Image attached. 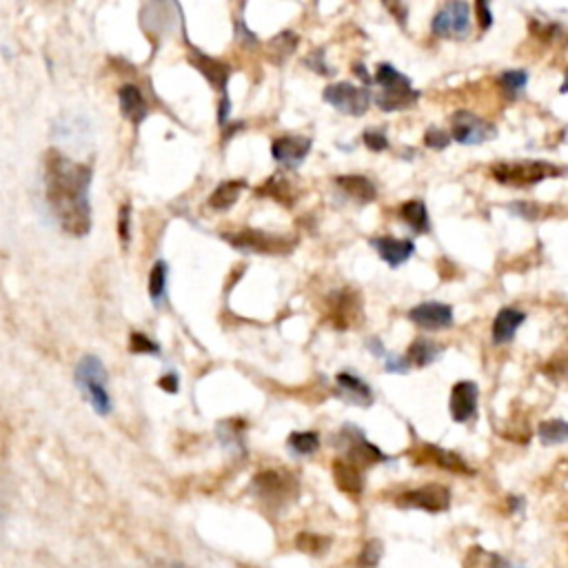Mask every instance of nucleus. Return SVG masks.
<instances>
[{
  "instance_id": "21",
  "label": "nucleus",
  "mask_w": 568,
  "mask_h": 568,
  "mask_svg": "<svg viewBox=\"0 0 568 568\" xmlns=\"http://www.w3.org/2000/svg\"><path fill=\"white\" fill-rule=\"evenodd\" d=\"M118 100H120V111L134 124H143V120L149 116V105L143 92L136 85H122L118 89Z\"/></svg>"
},
{
  "instance_id": "26",
  "label": "nucleus",
  "mask_w": 568,
  "mask_h": 568,
  "mask_svg": "<svg viewBox=\"0 0 568 568\" xmlns=\"http://www.w3.org/2000/svg\"><path fill=\"white\" fill-rule=\"evenodd\" d=\"M439 353H442V347H439V345H435V342L428 340V338H418V340L409 347L404 360L409 362V366L424 368V366L433 364V362L439 358Z\"/></svg>"
},
{
  "instance_id": "8",
  "label": "nucleus",
  "mask_w": 568,
  "mask_h": 568,
  "mask_svg": "<svg viewBox=\"0 0 568 568\" xmlns=\"http://www.w3.org/2000/svg\"><path fill=\"white\" fill-rule=\"evenodd\" d=\"M431 32L439 38H467L471 34V8L462 0L447 3L435 14Z\"/></svg>"
},
{
  "instance_id": "40",
  "label": "nucleus",
  "mask_w": 568,
  "mask_h": 568,
  "mask_svg": "<svg viewBox=\"0 0 568 568\" xmlns=\"http://www.w3.org/2000/svg\"><path fill=\"white\" fill-rule=\"evenodd\" d=\"M385 368L389 373H407L411 366H409V362L404 358H400L396 353H387L385 355Z\"/></svg>"
},
{
  "instance_id": "7",
  "label": "nucleus",
  "mask_w": 568,
  "mask_h": 568,
  "mask_svg": "<svg viewBox=\"0 0 568 568\" xmlns=\"http://www.w3.org/2000/svg\"><path fill=\"white\" fill-rule=\"evenodd\" d=\"M327 321L340 329H353L362 325V300L353 289H340L327 300Z\"/></svg>"
},
{
  "instance_id": "45",
  "label": "nucleus",
  "mask_w": 568,
  "mask_h": 568,
  "mask_svg": "<svg viewBox=\"0 0 568 568\" xmlns=\"http://www.w3.org/2000/svg\"><path fill=\"white\" fill-rule=\"evenodd\" d=\"M353 72H355L364 83H371V76L366 74V68L362 65V62H355V65H353Z\"/></svg>"
},
{
  "instance_id": "13",
  "label": "nucleus",
  "mask_w": 568,
  "mask_h": 568,
  "mask_svg": "<svg viewBox=\"0 0 568 568\" xmlns=\"http://www.w3.org/2000/svg\"><path fill=\"white\" fill-rule=\"evenodd\" d=\"M409 321L424 331H445L454 327V309L445 302H420L409 311Z\"/></svg>"
},
{
  "instance_id": "10",
  "label": "nucleus",
  "mask_w": 568,
  "mask_h": 568,
  "mask_svg": "<svg viewBox=\"0 0 568 568\" xmlns=\"http://www.w3.org/2000/svg\"><path fill=\"white\" fill-rule=\"evenodd\" d=\"M396 504L402 509H420V511H428V513H439V511L449 509L451 491L447 486L428 484V486H420V488L400 493L396 497Z\"/></svg>"
},
{
  "instance_id": "22",
  "label": "nucleus",
  "mask_w": 568,
  "mask_h": 568,
  "mask_svg": "<svg viewBox=\"0 0 568 568\" xmlns=\"http://www.w3.org/2000/svg\"><path fill=\"white\" fill-rule=\"evenodd\" d=\"M336 186L345 196H349L351 201H355L360 205L373 203L377 198V189L366 176H338Z\"/></svg>"
},
{
  "instance_id": "27",
  "label": "nucleus",
  "mask_w": 568,
  "mask_h": 568,
  "mask_svg": "<svg viewBox=\"0 0 568 568\" xmlns=\"http://www.w3.org/2000/svg\"><path fill=\"white\" fill-rule=\"evenodd\" d=\"M400 218L415 231V233H428L431 222H428V212L422 201H409L400 207Z\"/></svg>"
},
{
  "instance_id": "5",
  "label": "nucleus",
  "mask_w": 568,
  "mask_h": 568,
  "mask_svg": "<svg viewBox=\"0 0 568 568\" xmlns=\"http://www.w3.org/2000/svg\"><path fill=\"white\" fill-rule=\"evenodd\" d=\"M251 488H254L256 497L261 501H265L267 507H285V504L289 499H293V495L298 493V482L293 475H289L285 471L269 469L254 478Z\"/></svg>"
},
{
  "instance_id": "23",
  "label": "nucleus",
  "mask_w": 568,
  "mask_h": 568,
  "mask_svg": "<svg viewBox=\"0 0 568 568\" xmlns=\"http://www.w3.org/2000/svg\"><path fill=\"white\" fill-rule=\"evenodd\" d=\"M334 478H336V486L340 491H345L347 495H360L364 491V475L358 467L349 464L347 460H336L334 462Z\"/></svg>"
},
{
  "instance_id": "43",
  "label": "nucleus",
  "mask_w": 568,
  "mask_h": 568,
  "mask_svg": "<svg viewBox=\"0 0 568 568\" xmlns=\"http://www.w3.org/2000/svg\"><path fill=\"white\" fill-rule=\"evenodd\" d=\"M158 387L165 389L167 394H178V387H180L178 375H176V373H167V375H162L160 380H158Z\"/></svg>"
},
{
  "instance_id": "18",
  "label": "nucleus",
  "mask_w": 568,
  "mask_h": 568,
  "mask_svg": "<svg viewBox=\"0 0 568 568\" xmlns=\"http://www.w3.org/2000/svg\"><path fill=\"white\" fill-rule=\"evenodd\" d=\"M336 394L340 400L349 402V404H355V407H362V409H368L373 404V391L371 387L362 380V377L349 373V371H342L338 373L336 377Z\"/></svg>"
},
{
  "instance_id": "39",
  "label": "nucleus",
  "mask_w": 568,
  "mask_h": 568,
  "mask_svg": "<svg viewBox=\"0 0 568 568\" xmlns=\"http://www.w3.org/2000/svg\"><path fill=\"white\" fill-rule=\"evenodd\" d=\"M509 209H511L516 216H522V218H527V220L540 218V212H542V207H540V205H533V203H513V205H509Z\"/></svg>"
},
{
  "instance_id": "29",
  "label": "nucleus",
  "mask_w": 568,
  "mask_h": 568,
  "mask_svg": "<svg viewBox=\"0 0 568 568\" xmlns=\"http://www.w3.org/2000/svg\"><path fill=\"white\" fill-rule=\"evenodd\" d=\"M529 83V74L524 70H509L499 76V87L509 100H518Z\"/></svg>"
},
{
  "instance_id": "25",
  "label": "nucleus",
  "mask_w": 568,
  "mask_h": 568,
  "mask_svg": "<svg viewBox=\"0 0 568 568\" xmlns=\"http://www.w3.org/2000/svg\"><path fill=\"white\" fill-rule=\"evenodd\" d=\"M244 189H246L244 180H227V182L218 184L216 192L209 198V207H214L218 212L231 209L238 203V198H240V194L244 192Z\"/></svg>"
},
{
  "instance_id": "2",
  "label": "nucleus",
  "mask_w": 568,
  "mask_h": 568,
  "mask_svg": "<svg viewBox=\"0 0 568 568\" xmlns=\"http://www.w3.org/2000/svg\"><path fill=\"white\" fill-rule=\"evenodd\" d=\"M371 81L377 87V92H375V96H371V100L383 111L411 109L420 100V92L413 89V83L402 72H398L394 65H389V62H380Z\"/></svg>"
},
{
  "instance_id": "4",
  "label": "nucleus",
  "mask_w": 568,
  "mask_h": 568,
  "mask_svg": "<svg viewBox=\"0 0 568 568\" xmlns=\"http://www.w3.org/2000/svg\"><path fill=\"white\" fill-rule=\"evenodd\" d=\"M564 173L561 167L546 160H516V162H497L491 167L493 180L509 186H531L546 178H559Z\"/></svg>"
},
{
  "instance_id": "19",
  "label": "nucleus",
  "mask_w": 568,
  "mask_h": 568,
  "mask_svg": "<svg viewBox=\"0 0 568 568\" xmlns=\"http://www.w3.org/2000/svg\"><path fill=\"white\" fill-rule=\"evenodd\" d=\"M189 62L222 94L227 96V83H229V76H231V68L225 65L222 60H216L212 56H205L203 51H194L189 53Z\"/></svg>"
},
{
  "instance_id": "6",
  "label": "nucleus",
  "mask_w": 568,
  "mask_h": 568,
  "mask_svg": "<svg viewBox=\"0 0 568 568\" xmlns=\"http://www.w3.org/2000/svg\"><path fill=\"white\" fill-rule=\"evenodd\" d=\"M225 240L240 251H251V254H285L295 240H287L282 235H274L261 229H242L238 233H225Z\"/></svg>"
},
{
  "instance_id": "31",
  "label": "nucleus",
  "mask_w": 568,
  "mask_h": 568,
  "mask_svg": "<svg viewBox=\"0 0 568 568\" xmlns=\"http://www.w3.org/2000/svg\"><path fill=\"white\" fill-rule=\"evenodd\" d=\"M537 433L544 445H564L568 437V426L564 420H551V422H542Z\"/></svg>"
},
{
  "instance_id": "24",
  "label": "nucleus",
  "mask_w": 568,
  "mask_h": 568,
  "mask_svg": "<svg viewBox=\"0 0 568 568\" xmlns=\"http://www.w3.org/2000/svg\"><path fill=\"white\" fill-rule=\"evenodd\" d=\"M258 194L263 196V198H274V201H278L280 205H287V207H291L293 203H295V189H293V184L287 180V178H282L280 173H276V176H271L261 189H258Z\"/></svg>"
},
{
  "instance_id": "37",
  "label": "nucleus",
  "mask_w": 568,
  "mask_h": 568,
  "mask_svg": "<svg viewBox=\"0 0 568 568\" xmlns=\"http://www.w3.org/2000/svg\"><path fill=\"white\" fill-rule=\"evenodd\" d=\"M362 141L371 152H387L389 149V138L383 130H366Z\"/></svg>"
},
{
  "instance_id": "14",
  "label": "nucleus",
  "mask_w": 568,
  "mask_h": 568,
  "mask_svg": "<svg viewBox=\"0 0 568 568\" xmlns=\"http://www.w3.org/2000/svg\"><path fill=\"white\" fill-rule=\"evenodd\" d=\"M411 456L420 464H433L437 469H445V471H451V473H464V475L473 473V469L458 454L447 451V449H439L435 445H428V442H424V445L413 449Z\"/></svg>"
},
{
  "instance_id": "28",
  "label": "nucleus",
  "mask_w": 568,
  "mask_h": 568,
  "mask_svg": "<svg viewBox=\"0 0 568 568\" xmlns=\"http://www.w3.org/2000/svg\"><path fill=\"white\" fill-rule=\"evenodd\" d=\"M287 445L295 456H313L321 449V435L313 431H295L289 435Z\"/></svg>"
},
{
  "instance_id": "36",
  "label": "nucleus",
  "mask_w": 568,
  "mask_h": 568,
  "mask_svg": "<svg viewBox=\"0 0 568 568\" xmlns=\"http://www.w3.org/2000/svg\"><path fill=\"white\" fill-rule=\"evenodd\" d=\"M130 351L136 353V355H141V353L147 355V353H160V347L152 338H147L145 334H132Z\"/></svg>"
},
{
  "instance_id": "34",
  "label": "nucleus",
  "mask_w": 568,
  "mask_h": 568,
  "mask_svg": "<svg viewBox=\"0 0 568 568\" xmlns=\"http://www.w3.org/2000/svg\"><path fill=\"white\" fill-rule=\"evenodd\" d=\"M118 235L120 242L128 246L132 240V205H122L120 207V216H118Z\"/></svg>"
},
{
  "instance_id": "12",
  "label": "nucleus",
  "mask_w": 568,
  "mask_h": 568,
  "mask_svg": "<svg viewBox=\"0 0 568 568\" xmlns=\"http://www.w3.org/2000/svg\"><path fill=\"white\" fill-rule=\"evenodd\" d=\"M340 442L347 447V462L358 467L360 471L387 460V456L375 445H371V442L364 437V433L351 424H347V428L340 433Z\"/></svg>"
},
{
  "instance_id": "32",
  "label": "nucleus",
  "mask_w": 568,
  "mask_h": 568,
  "mask_svg": "<svg viewBox=\"0 0 568 568\" xmlns=\"http://www.w3.org/2000/svg\"><path fill=\"white\" fill-rule=\"evenodd\" d=\"M295 47H298V36H295L293 32H282V34H278V36L271 40V45H269L271 58H274L276 62H282V60H287V58L295 51Z\"/></svg>"
},
{
  "instance_id": "46",
  "label": "nucleus",
  "mask_w": 568,
  "mask_h": 568,
  "mask_svg": "<svg viewBox=\"0 0 568 568\" xmlns=\"http://www.w3.org/2000/svg\"><path fill=\"white\" fill-rule=\"evenodd\" d=\"M491 568H513V566L504 557H493V566Z\"/></svg>"
},
{
  "instance_id": "3",
  "label": "nucleus",
  "mask_w": 568,
  "mask_h": 568,
  "mask_svg": "<svg viewBox=\"0 0 568 568\" xmlns=\"http://www.w3.org/2000/svg\"><path fill=\"white\" fill-rule=\"evenodd\" d=\"M76 385L85 400L92 404V409L98 415H109L113 409V400L109 394V375L100 358L96 355H85L76 364Z\"/></svg>"
},
{
  "instance_id": "44",
  "label": "nucleus",
  "mask_w": 568,
  "mask_h": 568,
  "mask_svg": "<svg viewBox=\"0 0 568 568\" xmlns=\"http://www.w3.org/2000/svg\"><path fill=\"white\" fill-rule=\"evenodd\" d=\"M366 349H368L375 358H385V355H387V349H385V345H383L380 338H371V340L366 342Z\"/></svg>"
},
{
  "instance_id": "1",
  "label": "nucleus",
  "mask_w": 568,
  "mask_h": 568,
  "mask_svg": "<svg viewBox=\"0 0 568 568\" xmlns=\"http://www.w3.org/2000/svg\"><path fill=\"white\" fill-rule=\"evenodd\" d=\"M94 169L76 162L58 149L45 154V198L60 229L83 238L92 231V186Z\"/></svg>"
},
{
  "instance_id": "35",
  "label": "nucleus",
  "mask_w": 568,
  "mask_h": 568,
  "mask_svg": "<svg viewBox=\"0 0 568 568\" xmlns=\"http://www.w3.org/2000/svg\"><path fill=\"white\" fill-rule=\"evenodd\" d=\"M424 145H426L428 149L442 152V149H447V147L451 145V136H449L445 130L431 128V130L424 134Z\"/></svg>"
},
{
  "instance_id": "11",
  "label": "nucleus",
  "mask_w": 568,
  "mask_h": 568,
  "mask_svg": "<svg viewBox=\"0 0 568 568\" xmlns=\"http://www.w3.org/2000/svg\"><path fill=\"white\" fill-rule=\"evenodd\" d=\"M451 134L460 145H482L497 136V128L484 118L460 109L451 116Z\"/></svg>"
},
{
  "instance_id": "20",
  "label": "nucleus",
  "mask_w": 568,
  "mask_h": 568,
  "mask_svg": "<svg viewBox=\"0 0 568 568\" xmlns=\"http://www.w3.org/2000/svg\"><path fill=\"white\" fill-rule=\"evenodd\" d=\"M527 313L513 306H504L493 321V342L495 345H507L513 340L518 329L524 325Z\"/></svg>"
},
{
  "instance_id": "41",
  "label": "nucleus",
  "mask_w": 568,
  "mask_h": 568,
  "mask_svg": "<svg viewBox=\"0 0 568 568\" xmlns=\"http://www.w3.org/2000/svg\"><path fill=\"white\" fill-rule=\"evenodd\" d=\"M475 10H478V23H480V29H488L493 25V14H491V5L484 3V0H480V3H475Z\"/></svg>"
},
{
  "instance_id": "15",
  "label": "nucleus",
  "mask_w": 568,
  "mask_h": 568,
  "mask_svg": "<svg viewBox=\"0 0 568 568\" xmlns=\"http://www.w3.org/2000/svg\"><path fill=\"white\" fill-rule=\"evenodd\" d=\"M371 246L377 251V256H380L394 269L402 267L415 254V242L413 240H400V238H391V235L373 238Z\"/></svg>"
},
{
  "instance_id": "9",
  "label": "nucleus",
  "mask_w": 568,
  "mask_h": 568,
  "mask_svg": "<svg viewBox=\"0 0 568 568\" xmlns=\"http://www.w3.org/2000/svg\"><path fill=\"white\" fill-rule=\"evenodd\" d=\"M323 98L334 107L338 109L340 113L345 116H353V118H360L368 111L371 107V92L366 87H360V85H351V83H336V85H329L323 94Z\"/></svg>"
},
{
  "instance_id": "30",
  "label": "nucleus",
  "mask_w": 568,
  "mask_h": 568,
  "mask_svg": "<svg viewBox=\"0 0 568 568\" xmlns=\"http://www.w3.org/2000/svg\"><path fill=\"white\" fill-rule=\"evenodd\" d=\"M167 276H169L167 263L158 261L149 274V295L156 306H160L167 298Z\"/></svg>"
},
{
  "instance_id": "42",
  "label": "nucleus",
  "mask_w": 568,
  "mask_h": 568,
  "mask_svg": "<svg viewBox=\"0 0 568 568\" xmlns=\"http://www.w3.org/2000/svg\"><path fill=\"white\" fill-rule=\"evenodd\" d=\"M313 60H315V65H309V68H311L315 74H327V76H329V74H334V72H331L327 65H325V51H323V49H321V51H313V53H311L309 62H313Z\"/></svg>"
},
{
  "instance_id": "17",
  "label": "nucleus",
  "mask_w": 568,
  "mask_h": 568,
  "mask_svg": "<svg viewBox=\"0 0 568 568\" xmlns=\"http://www.w3.org/2000/svg\"><path fill=\"white\" fill-rule=\"evenodd\" d=\"M478 400H480V389L475 383H458L451 391V402H449V409H451V418L460 424L464 422H471L478 413Z\"/></svg>"
},
{
  "instance_id": "33",
  "label": "nucleus",
  "mask_w": 568,
  "mask_h": 568,
  "mask_svg": "<svg viewBox=\"0 0 568 568\" xmlns=\"http://www.w3.org/2000/svg\"><path fill=\"white\" fill-rule=\"evenodd\" d=\"M327 546H329L327 537H321V535H315V533L298 535V548L309 553V555H321V553L327 551Z\"/></svg>"
},
{
  "instance_id": "16",
  "label": "nucleus",
  "mask_w": 568,
  "mask_h": 568,
  "mask_svg": "<svg viewBox=\"0 0 568 568\" xmlns=\"http://www.w3.org/2000/svg\"><path fill=\"white\" fill-rule=\"evenodd\" d=\"M311 152V138L304 136H282L276 138L271 145L274 158L285 167V169H295L304 162V158Z\"/></svg>"
},
{
  "instance_id": "38",
  "label": "nucleus",
  "mask_w": 568,
  "mask_h": 568,
  "mask_svg": "<svg viewBox=\"0 0 568 568\" xmlns=\"http://www.w3.org/2000/svg\"><path fill=\"white\" fill-rule=\"evenodd\" d=\"M380 555H383V546L373 540V542H368V544L364 546V551L360 553V561H358V564H360L362 568H375L377 561H380Z\"/></svg>"
}]
</instances>
